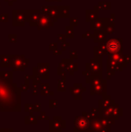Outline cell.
Wrapping results in <instances>:
<instances>
[{
	"instance_id": "cell-1",
	"label": "cell",
	"mask_w": 131,
	"mask_h": 132,
	"mask_svg": "<svg viewBox=\"0 0 131 132\" xmlns=\"http://www.w3.org/2000/svg\"><path fill=\"white\" fill-rule=\"evenodd\" d=\"M12 72H0V111L3 112L21 111V92L13 83Z\"/></svg>"
},
{
	"instance_id": "cell-2",
	"label": "cell",
	"mask_w": 131,
	"mask_h": 132,
	"mask_svg": "<svg viewBox=\"0 0 131 132\" xmlns=\"http://www.w3.org/2000/svg\"><path fill=\"white\" fill-rule=\"evenodd\" d=\"M110 125L111 123L106 118L98 114L92 118L90 132H110Z\"/></svg>"
},
{
	"instance_id": "cell-3",
	"label": "cell",
	"mask_w": 131,
	"mask_h": 132,
	"mask_svg": "<svg viewBox=\"0 0 131 132\" xmlns=\"http://www.w3.org/2000/svg\"><path fill=\"white\" fill-rule=\"evenodd\" d=\"M91 120L89 113L83 112L82 116H75V132H90L91 130Z\"/></svg>"
},
{
	"instance_id": "cell-4",
	"label": "cell",
	"mask_w": 131,
	"mask_h": 132,
	"mask_svg": "<svg viewBox=\"0 0 131 132\" xmlns=\"http://www.w3.org/2000/svg\"><path fill=\"white\" fill-rule=\"evenodd\" d=\"M91 95H105L106 94V81L100 77H93L91 82Z\"/></svg>"
},
{
	"instance_id": "cell-5",
	"label": "cell",
	"mask_w": 131,
	"mask_h": 132,
	"mask_svg": "<svg viewBox=\"0 0 131 132\" xmlns=\"http://www.w3.org/2000/svg\"><path fill=\"white\" fill-rule=\"evenodd\" d=\"M66 126V121L60 116H54L49 121V132H60Z\"/></svg>"
},
{
	"instance_id": "cell-6",
	"label": "cell",
	"mask_w": 131,
	"mask_h": 132,
	"mask_svg": "<svg viewBox=\"0 0 131 132\" xmlns=\"http://www.w3.org/2000/svg\"><path fill=\"white\" fill-rule=\"evenodd\" d=\"M14 59L10 60V66L13 67L14 70H21V71H24L25 68H26L27 64H28V60L25 59L23 57H13Z\"/></svg>"
},
{
	"instance_id": "cell-7",
	"label": "cell",
	"mask_w": 131,
	"mask_h": 132,
	"mask_svg": "<svg viewBox=\"0 0 131 132\" xmlns=\"http://www.w3.org/2000/svg\"><path fill=\"white\" fill-rule=\"evenodd\" d=\"M85 90L86 89L84 87H82V85H79V84H76L74 87L70 88V92H71L72 96L76 100L82 99V93L84 92Z\"/></svg>"
},
{
	"instance_id": "cell-8",
	"label": "cell",
	"mask_w": 131,
	"mask_h": 132,
	"mask_svg": "<svg viewBox=\"0 0 131 132\" xmlns=\"http://www.w3.org/2000/svg\"><path fill=\"white\" fill-rule=\"evenodd\" d=\"M39 68V76L43 79H49V64H40Z\"/></svg>"
},
{
	"instance_id": "cell-9",
	"label": "cell",
	"mask_w": 131,
	"mask_h": 132,
	"mask_svg": "<svg viewBox=\"0 0 131 132\" xmlns=\"http://www.w3.org/2000/svg\"><path fill=\"white\" fill-rule=\"evenodd\" d=\"M108 47L110 52H117L119 49V44L118 43L117 40H111V42H109Z\"/></svg>"
},
{
	"instance_id": "cell-10",
	"label": "cell",
	"mask_w": 131,
	"mask_h": 132,
	"mask_svg": "<svg viewBox=\"0 0 131 132\" xmlns=\"http://www.w3.org/2000/svg\"><path fill=\"white\" fill-rule=\"evenodd\" d=\"M37 121V117H34L32 114H29L25 117V124H36Z\"/></svg>"
},
{
	"instance_id": "cell-11",
	"label": "cell",
	"mask_w": 131,
	"mask_h": 132,
	"mask_svg": "<svg viewBox=\"0 0 131 132\" xmlns=\"http://www.w3.org/2000/svg\"><path fill=\"white\" fill-rule=\"evenodd\" d=\"M49 85L48 84H45V85H42L41 86V94L42 95H47L48 93H49Z\"/></svg>"
},
{
	"instance_id": "cell-12",
	"label": "cell",
	"mask_w": 131,
	"mask_h": 132,
	"mask_svg": "<svg viewBox=\"0 0 131 132\" xmlns=\"http://www.w3.org/2000/svg\"><path fill=\"white\" fill-rule=\"evenodd\" d=\"M58 91H60V92H64V91L66 90V84H65V81H64V80L58 81Z\"/></svg>"
},
{
	"instance_id": "cell-13",
	"label": "cell",
	"mask_w": 131,
	"mask_h": 132,
	"mask_svg": "<svg viewBox=\"0 0 131 132\" xmlns=\"http://www.w3.org/2000/svg\"><path fill=\"white\" fill-rule=\"evenodd\" d=\"M25 111L29 112V114H32V112L34 111L32 104H25Z\"/></svg>"
},
{
	"instance_id": "cell-14",
	"label": "cell",
	"mask_w": 131,
	"mask_h": 132,
	"mask_svg": "<svg viewBox=\"0 0 131 132\" xmlns=\"http://www.w3.org/2000/svg\"><path fill=\"white\" fill-rule=\"evenodd\" d=\"M58 107V101L54 99L49 100V108H57Z\"/></svg>"
},
{
	"instance_id": "cell-15",
	"label": "cell",
	"mask_w": 131,
	"mask_h": 132,
	"mask_svg": "<svg viewBox=\"0 0 131 132\" xmlns=\"http://www.w3.org/2000/svg\"><path fill=\"white\" fill-rule=\"evenodd\" d=\"M37 120H49V117L45 114V112H41V115L37 117Z\"/></svg>"
},
{
	"instance_id": "cell-16",
	"label": "cell",
	"mask_w": 131,
	"mask_h": 132,
	"mask_svg": "<svg viewBox=\"0 0 131 132\" xmlns=\"http://www.w3.org/2000/svg\"><path fill=\"white\" fill-rule=\"evenodd\" d=\"M40 104H35L33 105V109H34V111H40L41 110H40Z\"/></svg>"
},
{
	"instance_id": "cell-17",
	"label": "cell",
	"mask_w": 131,
	"mask_h": 132,
	"mask_svg": "<svg viewBox=\"0 0 131 132\" xmlns=\"http://www.w3.org/2000/svg\"><path fill=\"white\" fill-rule=\"evenodd\" d=\"M0 132H13L12 129H0Z\"/></svg>"
},
{
	"instance_id": "cell-18",
	"label": "cell",
	"mask_w": 131,
	"mask_h": 132,
	"mask_svg": "<svg viewBox=\"0 0 131 132\" xmlns=\"http://www.w3.org/2000/svg\"><path fill=\"white\" fill-rule=\"evenodd\" d=\"M60 132H61V131H60Z\"/></svg>"
}]
</instances>
